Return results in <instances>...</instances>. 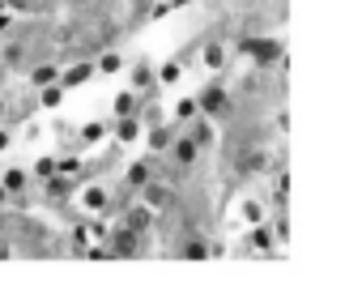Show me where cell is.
<instances>
[{"label": "cell", "instance_id": "obj_7", "mask_svg": "<svg viewBox=\"0 0 362 307\" xmlns=\"http://www.w3.org/2000/svg\"><path fill=\"white\" fill-rule=\"evenodd\" d=\"M124 226L149 239V235H153V226H158V214H153L145 201H141V205H128V201H124Z\"/></svg>", "mask_w": 362, "mask_h": 307}, {"label": "cell", "instance_id": "obj_26", "mask_svg": "<svg viewBox=\"0 0 362 307\" xmlns=\"http://www.w3.org/2000/svg\"><path fill=\"white\" fill-rule=\"evenodd\" d=\"M197 115V98H179V107H175V124H188Z\"/></svg>", "mask_w": 362, "mask_h": 307}, {"label": "cell", "instance_id": "obj_14", "mask_svg": "<svg viewBox=\"0 0 362 307\" xmlns=\"http://www.w3.org/2000/svg\"><path fill=\"white\" fill-rule=\"evenodd\" d=\"M26 81H30L35 90H39V86H52V81H60V64H56V60H39V64H30Z\"/></svg>", "mask_w": 362, "mask_h": 307}, {"label": "cell", "instance_id": "obj_2", "mask_svg": "<svg viewBox=\"0 0 362 307\" xmlns=\"http://www.w3.org/2000/svg\"><path fill=\"white\" fill-rule=\"evenodd\" d=\"M136 192H141V201H145L158 218H162V214H175V205H179V192H175L162 175H153V180H149V184H141Z\"/></svg>", "mask_w": 362, "mask_h": 307}, {"label": "cell", "instance_id": "obj_5", "mask_svg": "<svg viewBox=\"0 0 362 307\" xmlns=\"http://www.w3.org/2000/svg\"><path fill=\"white\" fill-rule=\"evenodd\" d=\"M243 52L256 60V69H273V64L286 56V47H281L277 39H243Z\"/></svg>", "mask_w": 362, "mask_h": 307}, {"label": "cell", "instance_id": "obj_9", "mask_svg": "<svg viewBox=\"0 0 362 307\" xmlns=\"http://www.w3.org/2000/svg\"><path fill=\"white\" fill-rule=\"evenodd\" d=\"M184 132H188V137H192L201 149H209V145L218 141V128H214V120H209V115H201V111L188 120V128H184Z\"/></svg>", "mask_w": 362, "mask_h": 307}, {"label": "cell", "instance_id": "obj_11", "mask_svg": "<svg viewBox=\"0 0 362 307\" xmlns=\"http://www.w3.org/2000/svg\"><path fill=\"white\" fill-rule=\"evenodd\" d=\"M158 171H153V163L149 158H136V163H128V171H124V192H136L141 184H149Z\"/></svg>", "mask_w": 362, "mask_h": 307}, {"label": "cell", "instance_id": "obj_20", "mask_svg": "<svg viewBox=\"0 0 362 307\" xmlns=\"http://www.w3.org/2000/svg\"><path fill=\"white\" fill-rule=\"evenodd\" d=\"M179 77H184V64H179V60H166V64L158 69V77H153V86L162 90V86H175Z\"/></svg>", "mask_w": 362, "mask_h": 307}, {"label": "cell", "instance_id": "obj_12", "mask_svg": "<svg viewBox=\"0 0 362 307\" xmlns=\"http://www.w3.org/2000/svg\"><path fill=\"white\" fill-rule=\"evenodd\" d=\"M226 56H230V47H226V39H209V43L201 47V64H205L209 73H218V69H226Z\"/></svg>", "mask_w": 362, "mask_h": 307}, {"label": "cell", "instance_id": "obj_15", "mask_svg": "<svg viewBox=\"0 0 362 307\" xmlns=\"http://www.w3.org/2000/svg\"><path fill=\"white\" fill-rule=\"evenodd\" d=\"M111 111H115V120H124V115H141V98H136V90H119V94L111 98Z\"/></svg>", "mask_w": 362, "mask_h": 307}, {"label": "cell", "instance_id": "obj_23", "mask_svg": "<svg viewBox=\"0 0 362 307\" xmlns=\"http://www.w3.org/2000/svg\"><path fill=\"white\" fill-rule=\"evenodd\" d=\"M103 137H107V124H103V120H90V124L81 128V145H98Z\"/></svg>", "mask_w": 362, "mask_h": 307}, {"label": "cell", "instance_id": "obj_30", "mask_svg": "<svg viewBox=\"0 0 362 307\" xmlns=\"http://www.w3.org/2000/svg\"><path fill=\"white\" fill-rule=\"evenodd\" d=\"M5 201H9V192H5V184H0V209H5Z\"/></svg>", "mask_w": 362, "mask_h": 307}, {"label": "cell", "instance_id": "obj_22", "mask_svg": "<svg viewBox=\"0 0 362 307\" xmlns=\"http://www.w3.org/2000/svg\"><path fill=\"white\" fill-rule=\"evenodd\" d=\"M136 132H141V115H124L119 124H115V141H136Z\"/></svg>", "mask_w": 362, "mask_h": 307}, {"label": "cell", "instance_id": "obj_35", "mask_svg": "<svg viewBox=\"0 0 362 307\" xmlns=\"http://www.w3.org/2000/svg\"><path fill=\"white\" fill-rule=\"evenodd\" d=\"M43 5H52V0H43Z\"/></svg>", "mask_w": 362, "mask_h": 307}, {"label": "cell", "instance_id": "obj_17", "mask_svg": "<svg viewBox=\"0 0 362 307\" xmlns=\"http://www.w3.org/2000/svg\"><path fill=\"white\" fill-rule=\"evenodd\" d=\"M247 239H252V252H273V231L264 226V222H252V231H247Z\"/></svg>", "mask_w": 362, "mask_h": 307}, {"label": "cell", "instance_id": "obj_34", "mask_svg": "<svg viewBox=\"0 0 362 307\" xmlns=\"http://www.w3.org/2000/svg\"><path fill=\"white\" fill-rule=\"evenodd\" d=\"M166 5H179V0H166Z\"/></svg>", "mask_w": 362, "mask_h": 307}, {"label": "cell", "instance_id": "obj_28", "mask_svg": "<svg viewBox=\"0 0 362 307\" xmlns=\"http://www.w3.org/2000/svg\"><path fill=\"white\" fill-rule=\"evenodd\" d=\"M30 175H39V180H47V175H56V158H39Z\"/></svg>", "mask_w": 362, "mask_h": 307}, {"label": "cell", "instance_id": "obj_6", "mask_svg": "<svg viewBox=\"0 0 362 307\" xmlns=\"http://www.w3.org/2000/svg\"><path fill=\"white\" fill-rule=\"evenodd\" d=\"M197 111H201V115H209V120L230 115V90H226V86H209V90H201Z\"/></svg>", "mask_w": 362, "mask_h": 307}, {"label": "cell", "instance_id": "obj_29", "mask_svg": "<svg viewBox=\"0 0 362 307\" xmlns=\"http://www.w3.org/2000/svg\"><path fill=\"white\" fill-rule=\"evenodd\" d=\"M9 141H13V137H9V128L0 124V149H9Z\"/></svg>", "mask_w": 362, "mask_h": 307}, {"label": "cell", "instance_id": "obj_19", "mask_svg": "<svg viewBox=\"0 0 362 307\" xmlns=\"http://www.w3.org/2000/svg\"><path fill=\"white\" fill-rule=\"evenodd\" d=\"M0 184H5V192L13 197V192H26V184H30V171H22V167H9L5 175H0Z\"/></svg>", "mask_w": 362, "mask_h": 307}, {"label": "cell", "instance_id": "obj_4", "mask_svg": "<svg viewBox=\"0 0 362 307\" xmlns=\"http://www.w3.org/2000/svg\"><path fill=\"white\" fill-rule=\"evenodd\" d=\"M264 171H269V149H260V145H247L239 158H235V175L239 180H256Z\"/></svg>", "mask_w": 362, "mask_h": 307}, {"label": "cell", "instance_id": "obj_33", "mask_svg": "<svg viewBox=\"0 0 362 307\" xmlns=\"http://www.w3.org/2000/svg\"><path fill=\"white\" fill-rule=\"evenodd\" d=\"M5 73H9V69H5V64H0V81H5Z\"/></svg>", "mask_w": 362, "mask_h": 307}, {"label": "cell", "instance_id": "obj_10", "mask_svg": "<svg viewBox=\"0 0 362 307\" xmlns=\"http://www.w3.org/2000/svg\"><path fill=\"white\" fill-rule=\"evenodd\" d=\"M26 60H30V43L22 35H13L5 47H0V64H5V69H22Z\"/></svg>", "mask_w": 362, "mask_h": 307}, {"label": "cell", "instance_id": "obj_27", "mask_svg": "<svg viewBox=\"0 0 362 307\" xmlns=\"http://www.w3.org/2000/svg\"><path fill=\"white\" fill-rule=\"evenodd\" d=\"M239 214H243V222H247V226H252V222H264V205H260V201H243V209H239Z\"/></svg>", "mask_w": 362, "mask_h": 307}, {"label": "cell", "instance_id": "obj_31", "mask_svg": "<svg viewBox=\"0 0 362 307\" xmlns=\"http://www.w3.org/2000/svg\"><path fill=\"white\" fill-rule=\"evenodd\" d=\"M5 30H9V18H5V13H0V35H5Z\"/></svg>", "mask_w": 362, "mask_h": 307}, {"label": "cell", "instance_id": "obj_32", "mask_svg": "<svg viewBox=\"0 0 362 307\" xmlns=\"http://www.w3.org/2000/svg\"><path fill=\"white\" fill-rule=\"evenodd\" d=\"M5 111H9V107H5V98H0V120H5Z\"/></svg>", "mask_w": 362, "mask_h": 307}, {"label": "cell", "instance_id": "obj_3", "mask_svg": "<svg viewBox=\"0 0 362 307\" xmlns=\"http://www.w3.org/2000/svg\"><path fill=\"white\" fill-rule=\"evenodd\" d=\"M141 239H145V235H136V231H128V226L119 222V226L107 231V256H141V252H145Z\"/></svg>", "mask_w": 362, "mask_h": 307}, {"label": "cell", "instance_id": "obj_16", "mask_svg": "<svg viewBox=\"0 0 362 307\" xmlns=\"http://www.w3.org/2000/svg\"><path fill=\"white\" fill-rule=\"evenodd\" d=\"M175 132H179V124H162V128H158V124H153V128H149V137H145V141H149V149H153V154H166V145H170V141H175Z\"/></svg>", "mask_w": 362, "mask_h": 307}, {"label": "cell", "instance_id": "obj_25", "mask_svg": "<svg viewBox=\"0 0 362 307\" xmlns=\"http://www.w3.org/2000/svg\"><path fill=\"white\" fill-rule=\"evenodd\" d=\"M132 86H136V90H145V86H153V69H149L145 60H141V64H132Z\"/></svg>", "mask_w": 362, "mask_h": 307}, {"label": "cell", "instance_id": "obj_13", "mask_svg": "<svg viewBox=\"0 0 362 307\" xmlns=\"http://www.w3.org/2000/svg\"><path fill=\"white\" fill-rule=\"evenodd\" d=\"M90 77H94V60H77V64L60 69V86H64V90H77V86H86Z\"/></svg>", "mask_w": 362, "mask_h": 307}, {"label": "cell", "instance_id": "obj_1", "mask_svg": "<svg viewBox=\"0 0 362 307\" xmlns=\"http://www.w3.org/2000/svg\"><path fill=\"white\" fill-rule=\"evenodd\" d=\"M201 154H205V149H201V145H197V141H192L184 128H179V132H175V141L166 145V158H170V171H175V175L192 171V167L201 163Z\"/></svg>", "mask_w": 362, "mask_h": 307}, {"label": "cell", "instance_id": "obj_18", "mask_svg": "<svg viewBox=\"0 0 362 307\" xmlns=\"http://www.w3.org/2000/svg\"><path fill=\"white\" fill-rule=\"evenodd\" d=\"M179 256H184V260H205L209 256L205 235H188V243H179Z\"/></svg>", "mask_w": 362, "mask_h": 307}, {"label": "cell", "instance_id": "obj_8", "mask_svg": "<svg viewBox=\"0 0 362 307\" xmlns=\"http://www.w3.org/2000/svg\"><path fill=\"white\" fill-rule=\"evenodd\" d=\"M77 205H81V209H86V214L94 218V214H107V209H111L115 201H111V192H107L103 184H90V188H81V197H77Z\"/></svg>", "mask_w": 362, "mask_h": 307}, {"label": "cell", "instance_id": "obj_21", "mask_svg": "<svg viewBox=\"0 0 362 307\" xmlns=\"http://www.w3.org/2000/svg\"><path fill=\"white\" fill-rule=\"evenodd\" d=\"M64 94H69V90H64L60 81H52V86H39V107H60V103H64Z\"/></svg>", "mask_w": 362, "mask_h": 307}, {"label": "cell", "instance_id": "obj_24", "mask_svg": "<svg viewBox=\"0 0 362 307\" xmlns=\"http://www.w3.org/2000/svg\"><path fill=\"white\" fill-rule=\"evenodd\" d=\"M119 69H124V60H119L115 52H107V56L94 60V73H107V77H111V73H119Z\"/></svg>", "mask_w": 362, "mask_h": 307}]
</instances>
